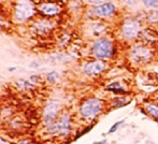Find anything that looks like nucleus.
<instances>
[{"label":"nucleus","mask_w":158,"mask_h":144,"mask_svg":"<svg viewBox=\"0 0 158 144\" xmlns=\"http://www.w3.org/2000/svg\"><path fill=\"white\" fill-rule=\"evenodd\" d=\"M89 1L94 4H100V3H103V2L106 1V0H89Z\"/></svg>","instance_id":"nucleus-21"},{"label":"nucleus","mask_w":158,"mask_h":144,"mask_svg":"<svg viewBox=\"0 0 158 144\" xmlns=\"http://www.w3.org/2000/svg\"><path fill=\"white\" fill-rule=\"evenodd\" d=\"M46 131L51 134L59 136L61 138H66L69 136L71 131V117L68 113H63L58 117V121H56L55 125L46 129Z\"/></svg>","instance_id":"nucleus-3"},{"label":"nucleus","mask_w":158,"mask_h":144,"mask_svg":"<svg viewBox=\"0 0 158 144\" xmlns=\"http://www.w3.org/2000/svg\"><path fill=\"white\" fill-rule=\"evenodd\" d=\"M4 24H5V23H4V21L1 19V17H0V28H1L2 26H4Z\"/></svg>","instance_id":"nucleus-25"},{"label":"nucleus","mask_w":158,"mask_h":144,"mask_svg":"<svg viewBox=\"0 0 158 144\" xmlns=\"http://www.w3.org/2000/svg\"><path fill=\"white\" fill-rule=\"evenodd\" d=\"M146 113L155 119H158V104L157 103H147L145 106Z\"/></svg>","instance_id":"nucleus-13"},{"label":"nucleus","mask_w":158,"mask_h":144,"mask_svg":"<svg viewBox=\"0 0 158 144\" xmlns=\"http://www.w3.org/2000/svg\"><path fill=\"white\" fill-rule=\"evenodd\" d=\"M93 127H94V124H93V125L87 126V127H85V129H83L82 131H81V133H79V134H78V136H75V138L78 139V138H80V136H84V134H86L87 132H89L90 130L93 129Z\"/></svg>","instance_id":"nucleus-18"},{"label":"nucleus","mask_w":158,"mask_h":144,"mask_svg":"<svg viewBox=\"0 0 158 144\" xmlns=\"http://www.w3.org/2000/svg\"><path fill=\"white\" fill-rule=\"evenodd\" d=\"M8 71H10V72L16 71V68H15V67H10V68L8 69Z\"/></svg>","instance_id":"nucleus-26"},{"label":"nucleus","mask_w":158,"mask_h":144,"mask_svg":"<svg viewBox=\"0 0 158 144\" xmlns=\"http://www.w3.org/2000/svg\"><path fill=\"white\" fill-rule=\"evenodd\" d=\"M60 109H61V106L57 101H49L44 106L42 110V124L45 129L56 124V121H58Z\"/></svg>","instance_id":"nucleus-2"},{"label":"nucleus","mask_w":158,"mask_h":144,"mask_svg":"<svg viewBox=\"0 0 158 144\" xmlns=\"http://www.w3.org/2000/svg\"><path fill=\"white\" fill-rule=\"evenodd\" d=\"M39 10L46 16H55L57 15L60 12V7L57 5L55 3H52V2H45V3L40 4L39 7Z\"/></svg>","instance_id":"nucleus-11"},{"label":"nucleus","mask_w":158,"mask_h":144,"mask_svg":"<svg viewBox=\"0 0 158 144\" xmlns=\"http://www.w3.org/2000/svg\"><path fill=\"white\" fill-rule=\"evenodd\" d=\"M106 91H112L114 94H126L125 89L123 88V86L118 83H112L110 84L109 86L106 87Z\"/></svg>","instance_id":"nucleus-14"},{"label":"nucleus","mask_w":158,"mask_h":144,"mask_svg":"<svg viewBox=\"0 0 158 144\" xmlns=\"http://www.w3.org/2000/svg\"><path fill=\"white\" fill-rule=\"evenodd\" d=\"M14 86L22 91H32V89H34V87H36V85L30 80H24V79H19V80L15 81Z\"/></svg>","instance_id":"nucleus-12"},{"label":"nucleus","mask_w":158,"mask_h":144,"mask_svg":"<svg viewBox=\"0 0 158 144\" xmlns=\"http://www.w3.org/2000/svg\"><path fill=\"white\" fill-rule=\"evenodd\" d=\"M142 2L146 7H157L158 0H142Z\"/></svg>","instance_id":"nucleus-17"},{"label":"nucleus","mask_w":158,"mask_h":144,"mask_svg":"<svg viewBox=\"0 0 158 144\" xmlns=\"http://www.w3.org/2000/svg\"><path fill=\"white\" fill-rule=\"evenodd\" d=\"M91 52H93L96 58H99V59L109 58L112 55L113 52L112 42L105 38L98 39L97 41H95V43L93 44Z\"/></svg>","instance_id":"nucleus-5"},{"label":"nucleus","mask_w":158,"mask_h":144,"mask_svg":"<svg viewBox=\"0 0 158 144\" xmlns=\"http://www.w3.org/2000/svg\"><path fill=\"white\" fill-rule=\"evenodd\" d=\"M130 57L135 62L138 64H146L152 59V52L150 49H147L143 45L135 46L131 49Z\"/></svg>","instance_id":"nucleus-6"},{"label":"nucleus","mask_w":158,"mask_h":144,"mask_svg":"<svg viewBox=\"0 0 158 144\" xmlns=\"http://www.w3.org/2000/svg\"><path fill=\"white\" fill-rule=\"evenodd\" d=\"M54 23L49 19H37L34 24H32V30L38 34H49V31L54 28Z\"/></svg>","instance_id":"nucleus-8"},{"label":"nucleus","mask_w":158,"mask_h":144,"mask_svg":"<svg viewBox=\"0 0 158 144\" xmlns=\"http://www.w3.org/2000/svg\"><path fill=\"white\" fill-rule=\"evenodd\" d=\"M93 144H106V140H102V141H98V142H94Z\"/></svg>","instance_id":"nucleus-22"},{"label":"nucleus","mask_w":158,"mask_h":144,"mask_svg":"<svg viewBox=\"0 0 158 144\" xmlns=\"http://www.w3.org/2000/svg\"><path fill=\"white\" fill-rule=\"evenodd\" d=\"M17 144H34V141L30 140V139H23V140H21Z\"/></svg>","instance_id":"nucleus-20"},{"label":"nucleus","mask_w":158,"mask_h":144,"mask_svg":"<svg viewBox=\"0 0 158 144\" xmlns=\"http://www.w3.org/2000/svg\"><path fill=\"white\" fill-rule=\"evenodd\" d=\"M59 1H64V0H59Z\"/></svg>","instance_id":"nucleus-27"},{"label":"nucleus","mask_w":158,"mask_h":144,"mask_svg":"<svg viewBox=\"0 0 158 144\" xmlns=\"http://www.w3.org/2000/svg\"><path fill=\"white\" fill-rule=\"evenodd\" d=\"M46 80H47V82H49V83H56L57 81L59 80V73L56 71H51L49 73H47V75H46Z\"/></svg>","instance_id":"nucleus-15"},{"label":"nucleus","mask_w":158,"mask_h":144,"mask_svg":"<svg viewBox=\"0 0 158 144\" xmlns=\"http://www.w3.org/2000/svg\"><path fill=\"white\" fill-rule=\"evenodd\" d=\"M115 11V5L113 3H102L100 5H97L94 8V13L96 15L100 16V17H105V16L112 15Z\"/></svg>","instance_id":"nucleus-10"},{"label":"nucleus","mask_w":158,"mask_h":144,"mask_svg":"<svg viewBox=\"0 0 158 144\" xmlns=\"http://www.w3.org/2000/svg\"><path fill=\"white\" fill-rule=\"evenodd\" d=\"M125 123V121L124 119H122V121H116L114 125H112V127L109 129V131H108V133L109 134H111V133H114L115 131H117V129H118V127H120V125H123Z\"/></svg>","instance_id":"nucleus-16"},{"label":"nucleus","mask_w":158,"mask_h":144,"mask_svg":"<svg viewBox=\"0 0 158 144\" xmlns=\"http://www.w3.org/2000/svg\"><path fill=\"white\" fill-rule=\"evenodd\" d=\"M38 66H39V64L36 62V61H34V62H31V64H30V67H36V68H37Z\"/></svg>","instance_id":"nucleus-24"},{"label":"nucleus","mask_w":158,"mask_h":144,"mask_svg":"<svg viewBox=\"0 0 158 144\" xmlns=\"http://www.w3.org/2000/svg\"><path fill=\"white\" fill-rule=\"evenodd\" d=\"M36 8L30 0H17L14 9V17L19 22H25L34 17Z\"/></svg>","instance_id":"nucleus-4"},{"label":"nucleus","mask_w":158,"mask_h":144,"mask_svg":"<svg viewBox=\"0 0 158 144\" xmlns=\"http://www.w3.org/2000/svg\"><path fill=\"white\" fill-rule=\"evenodd\" d=\"M122 31H123V34H124L125 38L133 39L138 36V34H139L140 25L138 22L130 21V22H127V23L124 24Z\"/></svg>","instance_id":"nucleus-9"},{"label":"nucleus","mask_w":158,"mask_h":144,"mask_svg":"<svg viewBox=\"0 0 158 144\" xmlns=\"http://www.w3.org/2000/svg\"><path fill=\"white\" fill-rule=\"evenodd\" d=\"M124 2H126V3H129V4H131V3H133L135 0H123Z\"/></svg>","instance_id":"nucleus-23"},{"label":"nucleus","mask_w":158,"mask_h":144,"mask_svg":"<svg viewBox=\"0 0 158 144\" xmlns=\"http://www.w3.org/2000/svg\"><path fill=\"white\" fill-rule=\"evenodd\" d=\"M30 81L36 85L37 83H40V82H41V79H40L38 75H31L30 76Z\"/></svg>","instance_id":"nucleus-19"},{"label":"nucleus","mask_w":158,"mask_h":144,"mask_svg":"<svg viewBox=\"0 0 158 144\" xmlns=\"http://www.w3.org/2000/svg\"><path fill=\"white\" fill-rule=\"evenodd\" d=\"M104 70H105V64L100 60L88 62V64H86L83 67L84 73L88 76H91V77L98 76L99 74H101Z\"/></svg>","instance_id":"nucleus-7"},{"label":"nucleus","mask_w":158,"mask_h":144,"mask_svg":"<svg viewBox=\"0 0 158 144\" xmlns=\"http://www.w3.org/2000/svg\"><path fill=\"white\" fill-rule=\"evenodd\" d=\"M102 111V102L97 98H89L85 100L80 106V114L84 119L93 121Z\"/></svg>","instance_id":"nucleus-1"}]
</instances>
